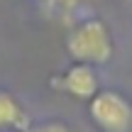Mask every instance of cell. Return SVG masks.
<instances>
[{
	"label": "cell",
	"mask_w": 132,
	"mask_h": 132,
	"mask_svg": "<svg viewBox=\"0 0 132 132\" xmlns=\"http://www.w3.org/2000/svg\"><path fill=\"white\" fill-rule=\"evenodd\" d=\"M15 132H20V130H15Z\"/></svg>",
	"instance_id": "7"
},
{
	"label": "cell",
	"mask_w": 132,
	"mask_h": 132,
	"mask_svg": "<svg viewBox=\"0 0 132 132\" xmlns=\"http://www.w3.org/2000/svg\"><path fill=\"white\" fill-rule=\"evenodd\" d=\"M27 118L24 110L7 90H0V130H24Z\"/></svg>",
	"instance_id": "4"
},
{
	"label": "cell",
	"mask_w": 132,
	"mask_h": 132,
	"mask_svg": "<svg viewBox=\"0 0 132 132\" xmlns=\"http://www.w3.org/2000/svg\"><path fill=\"white\" fill-rule=\"evenodd\" d=\"M24 132H71V130L59 120H44V122H37V125H27Z\"/></svg>",
	"instance_id": "5"
},
{
	"label": "cell",
	"mask_w": 132,
	"mask_h": 132,
	"mask_svg": "<svg viewBox=\"0 0 132 132\" xmlns=\"http://www.w3.org/2000/svg\"><path fill=\"white\" fill-rule=\"evenodd\" d=\"M66 52L78 64H108L113 56V37H110L108 24L98 17H88L78 22L66 37Z\"/></svg>",
	"instance_id": "1"
},
{
	"label": "cell",
	"mask_w": 132,
	"mask_h": 132,
	"mask_svg": "<svg viewBox=\"0 0 132 132\" xmlns=\"http://www.w3.org/2000/svg\"><path fill=\"white\" fill-rule=\"evenodd\" d=\"M88 115L103 132L132 130V105L118 90H98L88 100Z\"/></svg>",
	"instance_id": "2"
},
{
	"label": "cell",
	"mask_w": 132,
	"mask_h": 132,
	"mask_svg": "<svg viewBox=\"0 0 132 132\" xmlns=\"http://www.w3.org/2000/svg\"><path fill=\"white\" fill-rule=\"evenodd\" d=\"M47 3H52L54 10H71L76 5V0H47Z\"/></svg>",
	"instance_id": "6"
},
{
	"label": "cell",
	"mask_w": 132,
	"mask_h": 132,
	"mask_svg": "<svg viewBox=\"0 0 132 132\" xmlns=\"http://www.w3.org/2000/svg\"><path fill=\"white\" fill-rule=\"evenodd\" d=\"M56 88L66 90L69 95L73 98H81V100H90L95 93H98V73L90 64H78L76 61L73 66L64 71V76L52 81Z\"/></svg>",
	"instance_id": "3"
}]
</instances>
